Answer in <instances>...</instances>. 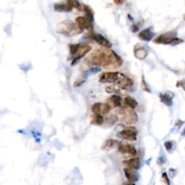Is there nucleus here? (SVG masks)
I'll return each instance as SVG.
<instances>
[{"instance_id":"obj_1","label":"nucleus","mask_w":185,"mask_h":185,"mask_svg":"<svg viewBox=\"0 0 185 185\" xmlns=\"http://www.w3.org/2000/svg\"><path fill=\"white\" fill-rule=\"evenodd\" d=\"M85 64L90 68L102 67L103 69L112 70L119 68L122 64V59L114 51L109 48L97 50L86 57Z\"/></svg>"},{"instance_id":"obj_2","label":"nucleus","mask_w":185,"mask_h":185,"mask_svg":"<svg viewBox=\"0 0 185 185\" xmlns=\"http://www.w3.org/2000/svg\"><path fill=\"white\" fill-rule=\"evenodd\" d=\"M99 82L112 83L123 88H128L133 85V81L124 74L119 72H105L99 77Z\"/></svg>"},{"instance_id":"obj_3","label":"nucleus","mask_w":185,"mask_h":185,"mask_svg":"<svg viewBox=\"0 0 185 185\" xmlns=\"http://www.w3.org/2000/svg\"><path fill=\"white\" fill-rule=\"evenodd\" d=\"M57 33L67 37L77 36L82 33V30L71 20H64L57 25Z\"/></svg>"},{"instance_id":"obj_4","label":"nucleus","mask_w":185,"mask_h":185,"mask_svg":"<svg viewBox=\"0 0 185 185\" xmlns=\"http://www.w3.org/2000/svg\"><path fill=\"white\" fill-rule=\"evenodd\" d=\"M117 117L121 121L127 125H132L135 124L138 120V117L137 113L133 109L130 108L122 107L117 111Z\"/></svg>"},{"instance_id":"obj_5","label":"nucleus","mask_w":185,"mask_h":185,"mask_svg":"<svg viewBox=\"0 0 185 185\" xmlns=\"http://www.w3.org/2000/svg\"><path fill=\"white\" fill-rule=\"evenodd\" d=\"M153 42L158 44H172L177 45L183 42V40L177 37V33L173 31L166 32L161 34L153 40Z\"/></svg>"},{"instance_id":"obj_6","label":"nucleus","mask_w":185,"mask_h":185,"mask_svg":"<svg viewBox=\"0 0 185 185\" xmlns=\"http://www.w3.org/2000/svg\"><path fill=\"white\" fill-rule=\"evenodd\" d=\"M138 129L135 127H124L119 132H118L117 136L119 138L124 139L126 140L135 141L137 140Z\"/></svg>"},{"instance_id":"obj_7","label":"nucleus","mask_w":185,"mask_h":185,"mask_svg":"<svg viewBox=\"0 0 185 185\" xmlns=\"http://www.w3.org/2000/svg\"><path fill=\"white\" fill-rule=\"evenodd\" d=\"M75 23L82 31L87 30V31H88V32H91L92 31V29H93L92 20H90L87 17H83V16L78 17L75 19Z\"/></svg>"},{"instance_id":"obj_8","label":"nucleus","mask_w":185,"mask_h":185,"mask_svg":"<svg viewBox=\"0 0 185 185\" xmlns=\"http://www.w3.org/2000/svg\"><path fill=\"white\" fill-rule=\"evenodd\" d=\"M91 49V47L88 44H84V43H81L79 49L76 53L75 56H73L72 62V65H75L79 62L80 59L84 57L88 53Z\"/></svg>"},{"instance_id":"obj_9","label":"nucleus","mask_w":185,"mask_h":185,"mask_svg":"<svg viewBox=\"0 0 185 185\" xmlns=\"http://www.w3.org/2000/svg\"><path fill=\"white\" fill-rule=\"evenodd\" d=\"M118 150L122 154L129 155L131 156H135L137 155V150L133 145H129L127 142H121L118 144Z\"/></svg>"},{"instance_id":"obj_10","label":"nucleus","mask_w":185,"mask_h":185,"mask_svg":"<svg viewBox=\"0 0 185 185\" xmlns=\"http://www.w3.org/2000/svg\"><path fill=\"white\" fill-rule=\"evenodd\" d=\"M112 108L106 103H96L92 106V112L93 114L101 115H107L110 112Z\"/></svg>"},{"instance_id":"obj_11","label":"nucleus","mask_w":185,"mask_h":185,"mask_svg":"<svg viewBox=\"0 0 185 185\" xmlns=\"http://www.w3.org/2000/svg\"><path fill=\"white\" fill-rule=\"evenodd\" d=\"M89 33H91L89 34L90 38L93 39L96 42L98 43V44L103 46V47H105L106 48H110L112 46V43H111L108 39H106L105 37L103 36L102 35L92 33V31L89 32Z\"/></svg>"},{"instance_id":"obj_12","label":"nucleus","mask_w":185,"mask_h":185,"mask_svg":"<svg viewBox=\"0 0 185 185\" xmlns=\"http://www.w3.org/2000/svg\"><path fill=\"white\" fill-rule=\"evenodd\" d=\"M106 91L108 93H114V95H118V96H126L127 94V90L125 89V88H123L122 86L117 85H109L106 88Z\"/></svg>"},{"instance_id":"obj_13","label":"nucleus","mask_w":185,"mask_h":185,"mask_svg":"<svg viewBox=\"0 0 185 185\" xmlns=\"http://www.w3.org/2000/svg\"><path fill=\"white\" fill-rule=\"evenodd\" d=\"M124 175L128 181L132 183H135V182H138L139 179V175L136 172L135 170L132 169L130 168H124Z\"/></svg>"},{"instance_id":"obj_14","label":"nucleus","mask_w":185,"mask_h":185,"mask_svg":"<svg viewBox=\"0 0 185 185\" xmlns=\"http://www.w3.org/2000/svg\"><path fill=\"white\" fill-rule=\"evenodd\" d=\"M122 98L118 95H113L106 100V103L110 106L111 108H117L122 105Z\"/></svg>"},{"instance_id":"obj_15","label":"nucleus","mask_w":185,"mask_h":185,"mask_svg":"<svg viewBox=\"0 0 185 185\" xmlns=\"http://www.w3.org/2000/svg\"><path fill=\"white\" fill-rule=\"evenodd\" d=\"M160 97V100L163 103L165 104L167 106H172L173 104V94L172 92H163L159 95Z\"/></svg>"},{"instance_id":"obj_16","label":"nucleus","mask_w":185,"mask_h":185,"mask_svg":"<svg viewBox=\"0 0 185 185\" xmlns=\"http://www.w3.org/2000/svg\"><path fill=\"white\" fill-rule=\"evenodd\" d=\"M123 164L127 168H130L134 170H138L140 167V161L138 158H132L123 161Z\"/></svg>"},{"instance_id":"obj_17","label":"nucleus","mask_w":185,"mask_h":185,"mask_svg":"<svg viewBox=\"0 0 185 185\" xmlns=\"http://www.w3.org/2000/svg\"><path fill=\"white\" fill-rule=\"evenodd\" d=\"M134 54H135V57L137 59L140 60H144L147 57L148 53L145 50V48L138 45L135 46V50H134Z\"/></svg>"},{"instance_id":"obj_18","label":"nucleus","mask_w":185,"mask_h":185,"mask_svg":"<svg viewBox=\"0 0 185 185\" xmlns=\"http://www.w3.org/2000/svg\"><path fill=\"white\" fill-rule=\"evenodd\" d=\"M138 36L141 40L145 41H150L153 38L154 33H152L149 28H146L141 31L140 33H139Z\"/></svg>"},{"instance_id":"obj_19","label":"nucleus","mask_w":185,"mask_h":185,"mask_svg":"<svg viewBox=\"0 0 185 185\" xmlns=\"http://www.w3.org/2000/svg\"><path fill=\"white\" fill-rule=\"evenodd\" d=\"M54 9L55 11L59 12H69L72 11V8L68 3H57L54 4Z\"/></svg>"},{"instance_id":"obj_20","label":"nucleus","mask_w":185,"mask_h":185,"mask_svg":"<svg viewBox=\"0 0 185 185\" xmlns=\"http://www.w3.org/2000/svg\"><path fill=\"white\" fill-rule=\"evenodd\" d=\"M90 122L93 125L101 126L104 123V118L102 115L99 114H93L91 117Z\"/></svg>"},{"instance_id":"obj_21","label":"nucleus","mask_w":185,"mask_h":185,"mask_svg":"<svg viewBox=\"0 0 185 185\" xmlns=\"http://www.w3.org/2000/svg\"><path fill=\"white\" fill-rule=\"evenodd\" d=\"M124 107L130 108V109H135L136 106H138V103L135 99L132 98L130 96H127L123 101Z\"/></svg>"},{"instance_id":"obj_22","label":"nucleus","mask_w":185,"mask_h":185,"mask_svg":"<svg viewBox=\"0 0 185 185\" xmlns=\"http://www.w3.org/2000/svg\"><path fill=\"white\" fill-rule=\"evenodd\" d=\"M118 117L117 116L113 115V114H110L108 115L105 119H104V124L107 127H112L114 126V124L117 123L118 121Z\"/></svg>"},{"instance_id":"obj_23","label":"nucleus","mask_w":185,"mask_h":185,"mask_svg":"<svg viewBox=\"0 0 185 185\" xmlns=\"http://www.w3.org/2000/svg\"><path fill=\"white\" fill-rule=\"evenodd\" d=\"M117 142L116 140H112V139H109V140H106L103 144V146L101 147V148L104 150H110L112 148L114 147V145L117 144Z\"/></svg>"},{"instance_id":"obj_24","label":"nucleus","mask_w":185,"mask_h":185,"mask_svg":"<svg viewBox=\"0 0 185 185\" xmlns=\"http://www.w3.org/2000/svg\"><path fill=\"white\" fill-rule=\"evenodd\" d=\"M67 3H68L72 8H75L77 9V10H82V6L81 5V4L78 0H67Z\"/></svg>"},{"instance_id":"obj_25","label":"nucleus","mask_w":185,"mask_h":185,"mask_svg":"<svg viewBox=\"0 0 185 185\" xmlns=\"http://www.w3.org/2000/svg\"><path fill=\"white\" fill-rule=\"evenodd\" d=\"M81 43H75V44H70L69 45V52L72 56H75L76 53L79 49Z\"/></svg>"},{"instance_id":"obj_26","label":"nucleus","mask_w":185,"mask_h":185,"mask_svg":"<svg viewBox=\"0 0 185 185\" xmlns=\"http://www.w3.org/2000/svg\"><path fill=\"white\" fill-rule=\"evenodd\" d=\"M82 10H84L85 12V14L87 15V18H89L90 20H91L92 21V19H93V12H92L91 9L88 6L83 5L82 6Z\"/></svg>"},{"instance_id":"obj_27","label":"nucleus","mask_w":185,"mask_h":185,"mask_svg":"<svg viewBox=\"0 0 185 185\" xmlns=\"http://www.w3.org/2000/svg\"><path fill=\"white\" fill-rule=\"evenodd\" d=\"M161 181L163 185H170V179L168 178V176L166 172H163L162 173L161 177Z\"/></svg>"},{"instance_id":"obj_28","label":"nucleus","mask_w":185,"mask_h":185,"mask_svg":"<svg viewBox=\"0 0 185 185\" xmlns=\"http://www.w3.org/2000/svg\"><path fill=\"white\" fill-rule=\"evenodd\" d=\"M141 88L143 91H145V92H150V89L149 88V87L148 86L146 82H145V80L144 79L142 80V82H141Z\"/></svg>"},{"instance_id":"obj_29","label":"nucleus","mask_w":185,"mask_h":185,"mask_svg":"<svg viewBox=\"0 0 185 185\" xmlns=\"http://www.w3.org/2000/svg\"><path fill=\"white\" fill-rule=\"evenodd\" d=\"M163 145H164V147H165L166 150L170 151V150H172L173 148V141H166V142H164Z\"/></svg>"},{"instance_id":"obj_30","label":"nucleus","mask_w":185,"mask_h":185,"mask_svg":"<svg viewBox=\"0 0 185 185\" xmlns=\"http://www.w3.org/2000/svg\"><path fill=\"white\" fill-rule=\"evenodd\" d=\"M168 173H169L171 178H173L177 175V171H176L174 168H170V169L168 170Z\"/></svg>"},{"instance_id":"obj_31","label":"nucleus","mask_w":185,"mask_h":185,"mask_svg":"<svg viewBox=\"0 0 185 185\" xmlns=\"http://www.w3.org/2000/svg\"><path fill=\"white\" fill-rule=\"evenodd\" d=\"M178 85H180L182 88H183L184 91H185V82L184 81H180V82H179V83H178Z\"/></svg>"},{"instance_id":"obj_32","label":"nucleus","mask_w":185,"mask_h":185,"mask_svg":"<svg viewBox=\"0 0 185 185\" xmlns=\"http://www.w3.org/2000/svg\"><path fill=\"white\" fill-rule=\"evenodd\" d=\"M164 163H165V161H164V159L163 158H159V159L158 160V164H159V165H162V164H163Z\"/></svg>"},{"instance_id":"obj_33","label":"nucleus","mask_w":185,"mask_h":185,"mask_svg":"<svg viewBox=\"0 0 185 185\" xmlns=\"http://www.w3.org/2000/svg\"><path fill=\"white\" fill-rule=\"evenodd\" d=\"M132 30L133 32H136L138 31V26L137 25H133L132 26Z\"/></svg>"},{"instance_id":"obj_34","label":"nucleus","mask_w":185,"mask_h":185,"mask_svg":"<svg viewBox=\"0 0 185 185\" xmlns=\"http://www.w3.org/2000/svg\"><path fill=\"white\" fill-rule=\"evenodd\" d=\"M123 1L124 0H114V3L116 4H122V3H123Z\"/></svg>"},{"instance_id":"obj_35","label":"nucleus","mask_w":185,"mask_h":185,"mask_svg":"<svg viewBox=\"0 0 185 185\" xmlns=\"http://www.w3.org/2000/svg\"><path fill=\"white\" fill-rule=\"evenodd\" d=\"M122 185H135L134 183H132V182H124V183H122Z\"/></svg>"},{"instance_id":"obj_36","label":"nucleus","mask_w":185,"mask_h":185,"mask_svg":"<svg viewBox=\"0 0 185 185\" xmlns=\"http://www.w3.org/2000/svg\"><path fill=\"white\" fill-rule=\"evenodd\" d=\"M182 135L183 136V137H185V128L183 129V131L182 132Z\"/></svg>"},{"instance_id":"obj_37","label":"nucleus","mask_w":185,"mask_h":185,"mask_svg":"<svg viewBox=\"0 0 185 185\" xmlns=\"http://www.w3.org/2000/svg\"><path fill=\"white\" fill-rule=\"evenodd\" d=\"M183 18H184V20H185V13H184V16H183Z\"/></svg>"},{"instance_id":"obj_38","label":"nucleus","mask_w":185,"mask_h":185,"mask_svg":"<svg viewBox=\"0 0 185 185\" xmlns=\"http://www.w3.org/2000/svg\"><path fill=\"white\" fill-rule=\"evenodd\" d=\"M184 149H185V147H184Z\"/></svg>"}]
</instances>
